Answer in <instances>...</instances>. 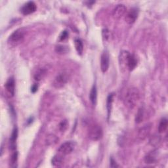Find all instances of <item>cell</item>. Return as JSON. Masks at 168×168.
<instances>
[{"label":"cell","mask_w":168,"mask_h":168,"mask_svg":"<svg viewBox=\"0 0 168 168\" xmlns=\"http://www.w3.org/2000/svg\"><path fill=\"white\" fill-rule=\"evenodd\" d=\"M5 88L8 92V93L11 96H14L15 93V81L13 77L9 78L6 84H5Z\"/></svg>","instance_id":"cell-11"},{"label":"cell","mask_w":168,"mask_h":168,"mask_svg":"<svg viewBox=\"0 0 168 168\" xmlns=\"http://www.w3.org/2000/svg\"><path fill=\"white\" fill-rule=\"evenodd\" d=\"M161 143V138L158 135H154L150 140V143L152 146L156 147Z\"/></svg>","instance_id":"cell-23"},{"label":"cell","mask_w":168,"mask_h":168,"mask_svg":"<svg viewBox=\"0 0 168 168\" xmlns=\"http://www.w3.org/2000/svg\"><path fill=\"white\" fill-rule=\"evenodd\" d=\"M26 31L24 28H19L12 33V34L9 36L8 41L9 44L13 45H17L22 41L25 38Z\"/></svg>","instance_id":"cell-2"},{"label":"cell","mask_w":168,"mask_h":168,"mask_svg":"<svg viewBox=\"0 0 168 168\" xmlns=\"http://www.w3.org/2000/svg\"><path fill=\"white\" fill-rule=\"evenodd\" d=\"M46 70L44 68H40L38 69L36 73L34 74V76H33V78H34L35 80L39 81L41 80L43 78H44V76L46 74Z\"/></svg>","instance_id":"cell-17"},{"label":"cell","mask_w":168,"mask_h":168,"mask_svg":"<svg viewBox=\"0 0 168 168\" xmlns=\"http://www.w3.org/2000/svg\"><path fill=\"white\" fill-rule=\"evenodd\" d=\"M69 80V75L67 72H62L59 73L57 75L53 82V85L55 88H61L66 85V84L68 82Z\"/></svg>","instance_id":"cell-5"},{"label":"cell","mask_w":168,"mask_h":168,"mask_svg":"<svg viewBox=\"0 0 168 168\" xmlns=\"http://www.w3.org/2000/svg\"><path fill=\"white\" fill-rule=\"evenodd\" d=\"M138 15L139 9L136 7L131 8L126 14V21L128 24H129V25H131V24L135 22Z\"/></svg>","instance_id":"cell-10"},{"label":"cell","mask_w":168,"mask_h":168,"mask_svg":"<svg viewBox=\"0 0 168 168\" xmlns=\"http://www.w3.org/2000/svg\"><path fill=\"white\" fill-rule=\"evenodd\" d=\"M102 34H103V39L104 40H108L109 39V38H110V31L108 29H107V28H105V29L103 30Z\"/></svg>","instance_id":"cell-27"},{"label":"cell","mask_w":168,"mask_h":168,"mask_svg":"<svg viewBox=\"0 0 168 168\" xmlns=\"http://www.w3.org/2000/svg\"><path fill=\"white\" fill-rule=\"evenodd\" d=\"M68 121L66 120V119H64V120H62L59 124L60 131H64L67 129V127H68Z\"/></svg>","instance_id":"cell-25"},{"label":"cell","mask_w":168,"mask_h":168,"mask_svg":"<svg viewBox=\"0 0 168 168\" xmlns=\"http://www.w3.org/2000/svg\"><path fill=\"white\" fill-rule=\"evenodd\" d=\"M157 151L153 150L149 152L145 158V161L147 164H154L156 162L157 157Z\"/></svg>","instance_id":"cell-14"},{"label":"cell","mask_w":168,"mask_h":168,"mask_svg":"<svg viewBox=\"0 0 168 168\" xmlns=\"http://www.w3.org/2000/svg\"><path fill=\"white\" fill-rule=\"evenodd\" d=\"M120 59L126 62L127 66L129 70H133L135 68L137 65V60L135 55L130 54L127 51H124L122 53Z\"/></svg>","instance_id":"cell-4"},{"label":"cell","mask_w":168,"mask_h":168,"mask_svg":"<svg viewBox=\"0 0 168 168\" xmlns=\"http://www.w3.org/2000/svg\"><path fill=\"white\" fill-rule=\"evenodd\" d=\"M89 99L92 104L95 105L96 103H97V89L95 85H94L92 87V89H91V92L89 93Z\"/></svg>","instance_id":"cell-15"},{"label":"cell","mask_w":168,"mask_h":168,"mask_svg":"<svg viewBox=\"0 0 168 168\" xmlns=\"http://www.w3.org/2000/svg\"><path fill=\"white\" fill-rule=\"evenodd\" d=\"M140 99V93L139 90L133 87L128 88L123 96V103L126 106L133 109L135 108Z\"/></svg>","instance_id":"cell-1"},{"label":"cell","mask_w":168,"mask_h":168,"mask_svg":"<svg viewBox=\"0 0 168 168\" xmlns=\"http://www.w3.org/2000/svg\"><path fill=\"white\" fill-rule=\"evenodd\" d=\"M18 160V152H14L11 158V164L12 167H15Z\"/></svg>","instance_id":"cell-24"},{"label":"cell","mask_w":168,"mask_h":168,"mask_svg":"<svg viewBox=\"0 0 168 168\" xmlns=\"http://www.w3.org/2000/svg\"><path fill=\"white\" fill-rule=\"evenodd\" d=\"M37 89H38V86H37V84H33V85H32V88H31V92H32V93H36V92H37Z\"/></svg>","instance_id":"cell-30"},{"label":"cell","mask_w":168,"mask_h":168,"mask_svg":"<svg viewBox=\"0 0 168 168\" xmlns=\"http://www.w3.org/2000/svg\"><path fill=\"white\" fill-rule=\"evenodd\" d=\"M37 9L36 4L33 2H28L23 5L21 11L23 15H28L31 13L35 12Z\"/></svg>","instance_id":"cell-8"},{"label":"cell","mask_w":168,"mask_h":168,"mask_svg":"<svg viewBox=\"0 0 168 168\" xmlns=\"http://www.w3.org/2000/svg\"><path fill=\"white\" fill-rule=\"evenodd\" d=\"M110 56L107 51H104L100 57V68L103 72H106L109 68Z\"/></svg>","instance_id":"cell-7"},{"label":"cell","mask_w":168,"mask_h":168,"mask_svg":"<svg viewBox=\"0 0 168 168\" xmlns=\"http://www.w3.org/2000/svg\"><path fill=\"white\" fill-rule=\"evenodd\" d=\"M68 37V32H67L66 30L62 31V32H61V34H60V36H59V40L61 41H65Z\"/></svg>","instance_id":"cell-26"},{"label":"cell","mask_w":168,"mask_h":168,"mask_svg":"<svg viewBox=\"0 0 168 168\" xmlns=\"http://www.w3.org/2000/svg\"><path fill=\"white\" fill-rule=\"evenodd\" d=\"M88 137L91 140L97 141L103 137V129L99 125L93 124L89 128Z\"/></svg>","instance_id":"cell-3"},{"label":"cell","mask_w":168,"mask_h":168,"mask_svg":"<svg viewBox=\"0 0 168 168\" xmlns=\"http://www.w3.org/2000/svg\"><path fill=\"white\" fill-rule=\"evenodd\" d=\"M62 163H63V155L59 154L55 155L52 159V164L54 166L59 167L61 166Z\"/></svg>","instance_id":"cell-16"},{"label":"cell","mask_w":168,"mask_h":168,"mask_svg":"<svg viewBox=\"0 0 168 168\" xmlns=\"http://www.w3.org/2000/svg\"><path fill=\"white\" fill-rule=\"evenodd\" d=\"M167 126H168L167 119L166 118H162L159 123V126H158V131H159L160 133L165 132L167 130Z\"/></svg>","instance_id":"cell-18"},{"label":"cell","mask_w":168,"mask_h":168,"mask_svg":"<svg viewBox=\"0 0 168 168\" xmlns=\"http://www.w3.org/2000/svg\"><path fill=\"white\" fill-rule=\"evenodd\" d=\"M59 139L57 138L55 135H48L46 139V142L48 145H55L58 141Z\"/></svg>","instance_id":"cell-22"},{"label":"cell","mask_w":168,"mask_h":168,"mask_svg":"<svg viewBox=\"0 0 168 168\" xmlns=\"http://www.w3.org/2000/svg\"><path fill=\"white\" fill-rule=\"evenodd\" d=\"M67 50H68L67 47L62 45H59L56 47V51L59 53H64L67 51Z\"/></svg>","instance_id":"cell-28"},{"label":"cell","mask_w":168,"mask_h":168,"mask_svg":"<svg viewBox=\"0 0 168 168\" xmlns=\"http://www.w3.org/2000/svg\"><path fill=\"white\" fill-rule=\"evenodd\" d=\"M18 137V128L15 127L13 129V132L11 133L10 138V145L12 150H15L16 149V141Z\"/></svg>","instance_id":"cell-13"},{"label":"cell","mask_w":168,"mask_h":168,"mask_svg":"<svg viewBox=\"0 0 168 168\" xmlns=\"http://www.w3.org/2000/svg\"><path fill=\"white\" fill-rule=\"evenodd\" d=\"M126 10L127 9L124 5L118 4L114 9L113 13H112L113 17L116 19L120 18L123 15H124V14L126 13Z\"/></svg>","instance_id":"cell-12"},{"label":"cell","mask_w":168,"mask_h":168,"mask_svg":"<svg viewBox=\"0 0 168 168\" xmlns=\"http://www.w3.org/2000/svg\"><path fill=\"white\" fill-rule=\"evenodd\" d=\"M74 44H75L76 49L77 52H78V53L79 55L82 54L83 51H84V45L81 40L80 39H76L74 41Z\"/></svg>","instance_id":"cell-20"},{"label":"cell","mask_w":168,"mask_h":168,"mask_svg":"<svg viewBox=\"0 0 168 168\" xmlns=\"http://www.w3.org/2000/svg\"><path fill=\"white\" fill-rule=\"evenodd\" d=\"M151 129V125L147 124L139 129L137 133V139L139 141H143L149 135Z\"/></svg>","instance_id":"cell-9"},{"label":"cell","mask_w":168,"mask_h":168,"mask_svg":"<svg viewBox=\"0 0 168 168\" xmlns=\"http://www.w3.org/2000/svg\"><path fill=\"white\" fill-rule=\"evenodd\" d=\"M113 97H114V94L113 93H110L109 94L108 97L107 98V111H108V116H110V111H111V108H112V104L113 102Z\"/></svg>","instance_id":"cell-21"},{"label":"cell","mask_w":168,"mask_h":168,"mask_svg":"<svg viewBox=\"0 0 168 168\" xmlns=\"http://www.w3.org/2000/svg\"><path fill=\"white\" fill-rule=\"evenodd\" d=\"M144 117H145V109L141 107L138 110V112L136 115L135 122L137 123H139L143 122Z\"/></svg>","instance_id":"cell-19"},{"label":"cell","mask_w":168,"mask_h":168,"mask_svg":"<svg viewBox=\"0 0 168 168\" xmlns=\"http://www.w3.org/2000/svg\"><path fill=\"white\" fill-rule=\"evenodd\" d=\"M75 146L76 143L74 141H66L60 146L58 152L63 156L68 155L74 150Z\"/></svg>","instance_id":"cell-6"},{"label":"cell","mask_w":168,"mask_h":168,"mask_svg":"<svg viewBox=\"0 0 168 168\" xmlns=\"http://www.w3.org/2000/svg\"><path fill=\"white\" fill-rule=\"evenodd\" d=\"M110 167H118L119 166L116 164V161H115L113 158H111L110 159Z\"/></svg>","instance_id":"cell-29"}]
</instances>
